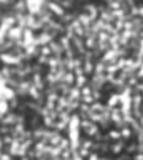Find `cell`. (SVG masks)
<instances>
[{"label": "cell", "mask_w": 143, "mask_h": 160, "mask_svg": "<svg viewBox=\"0 0 143 160\" xmlns=\"http://www.w3.org/2000/svg\"><path fill=\"white\" fill-rule=\"evenodd\" d=\"M19 104H20V101H19V98H17V96H15L14 99L9 100V105H10V109H11L12 111H15V110L17 109Z\"/></svg>", "instance_id": "obj_12"}, {"label": "cell", "mask_w": 143, "mask_h": 160, "mask_svg": "<svg viewBox=\"0 0 143 160\" xmlns=\"http://www.w3.org/2000/svg\"><path fill=\"white\" fill-rule=\"evenodd\" d=\"M48 58H50V56H45V55L40 54V55L36 58V62H39V64H41V65H46V66H47V64H48Z\"/></svg>", "instance_id": "obj_11"}, {"label": "cell", "mask_w": 143, "mask_h": 160, "mask_svg": "<svg viewBox=\"0 0 143 160\" xmlns=\"http://www.w3.org/2000/svg\"><path fill=\"white\" fill-rule=\"evenodd\" d=\"M81 96H82V94H81V89L77 88L76 85H73V86L71 88L68 99H71V100H81Z\"/></svg>", "instance_id": "obj_5"}, {"label": "cell", "mask_w": 143, "mask_h": 160, "mask_svg": "<svg viewBox=\"0 0 143 160\" xmlns=\"http://www.w3.org/2000/svg\"><path fill=\"white\" fill-rule=\"evenodd\" d=\"M42 124H44V126L47 128V129H53V126H55V120H53L50 115H47V116H44V118H42Z\"/></svg>", "instance_id": "obj_7"}, {"label": "cell", "mask_w": 143, "mask_h": 160, "mask_svg": "<svg viewBox=\"0 0 143 160\" xmlns=\"http://www.w3.org/2000/svg\"><path fill=\"white\" fill-rule=\"evenodd\" d=\"M92 88H91V85L90 84H87V85H85L83 88H81V94H82V96L83 95H91L92 94Z\"/></svg>", "instance_id": "obj_14"}, {"label": "cell", "mask_w": 143, "mask_h": 160, "mask_svg": "<svg viewBox=\"0 0 143 160\" xmlns=\"http://www.w3.org/2000/svg\"><path fill=\"white\" fill-rule=\"evenodd\" d=\"M2 95H4V98H5L6 100H11V99H14V98L16 96V91H15L14 88H10V86L6 85V86L2 89Z\"/></svg>", "instance_id": "obj_4"}, {"label": "cell", "mask_w": 143, "mask_h": 160, "mask_svg": "<svg viewBox=\"0 0 143 160\" xmlns=\"http://www.w3.org/2000/svg\"><path fill=\"white\" fill-rule=\"evenodd\" d=\"M24 30H25V29H22V28L19 26V25L12 26V28L7 31V39H11V40H14V41L22 39V38H24Z\"/></svg>", "instance_id": "obj_2"}, {"label": "cell", "mask_w": 143, "mask_h": 160, "mask_svg": "<svg viewBox=\"0 0 143 160\" xmlns=\"http://www.w3.org/2000/svg\"><path fill=\"white\" fill-rule=\"evenodd\" d=\"M108 135H109L111 140H114V141H117V140L122 139V134H121V130H117V129H112V130H109Z\"/></svg>", "instance_id": "obj_8"}, {"label": "cell", "mask_w": 143, "mask_h": 160, "mask_svg": "<svg viewBox=\"0 0 143 160\" xmlns=\"http://www.w3.org/2000/svg\"><path fill=\"white\" fill-rule=\"evenodd\" d=\"M73 74H75L76 76H80V75H85V71H83V66H81V68H75V69H73Z\"/></svg>", "instance_id": "obj_15"}, {"label": "cell", "mask_w": 143, "mask_h": 160, "mask_svg": "<svg viewBox=\"0 0 143 160\" xmlns=\"http://www.w3.org/2000/svg\"><path fill=\"white\" fill-rule=\"evenodd\" d=\"M88 79H87V75H80V76H76V81H75V85L77 86V88H83L85 85H87L88 84Z\"/></svg>", "instance_id": "obj_6"}, {"label": "cell", "mask_w": 143, "mask_h": 160, "mask_svg": "<svg viewBox=\"0 0 143 160\" xmlns=\"http://www.w3.org/2000/svg\"><path fill=\"white\" fill-rule=\"evenodd\" d=\"M40 52H41L42 55H45V56H51V55H53L52 49L50 48V45H44V46H40Z\"/></svg>", "instance_id": "obj_10"}, {"label": "cell", "mask_w": 143, "mask_h": 160, "mask_svg": "<svg viewBox=\"0 0 143 160\" xmlns=\"http://www.w3.org/2000/svg\"><path fill=\"white\" fill-rule=\"evenodd\" d=\"M83 71L85 75H92L95 71V62L93 60H85L83 61Z\"/></svg>", "instance_id": "obj_3"}, {"label": "cell", "mask_w": 143, "mask_h": 160, "mask_svg": "<svg viewBox=\"0 0 143 160\" xmlns=\"http://www.w3.org/2000/svg\"><path fill=\"white\" fill-rule=\"evenodd\" d=\"M52 1H58V0H52Z\"/></svg>", "instance_id": "obj_16"}, {"label": "cell", "mask_w": 143, "mask_h": 160, "mask_svg": "<svg viewBox=\"0 0 143 160\" xmlns=\"http://www.w3.org/2000/svg\"><path fill=\"white\" fill-rule=\"evenodd\" d=\"M65 10L66 9H72L73 6H75V4H73V0H58L57 1Z\"/></svg>", "instance_id": "obj_9"}, {"label": "cell", "mask_w": 143, "mask_h": 160, "mask_svg": "<svg viewBox=\"0 0 143 160\" xmlns=\"http://www.w3.org/2000/svg\"><path fill=\"white\" fill-rule=\"evenodd\" d=\"M81 101H82V102H86V104H88V105H91V104H93L96 100H95V98H93L92 94H91V95H83V96H81Z\"/></svg>", "instance_id": "obj_13"}, {"label": "cell", "mask_w": 143, "mask_h": 160, "mask_svg": "<svg viewBox=\"0 0 143 160\" xmlns=\"http://www.w3.org/2000/svg\"><path fill=\"white\" fill-rule=\"evenodd\" d=\"M47 9H48L56 18H61V16L66 12V10H65L57 1H52V0H48V1H47Z\"/></svg>", "instance_id": "obj_1"}]
</instances>
